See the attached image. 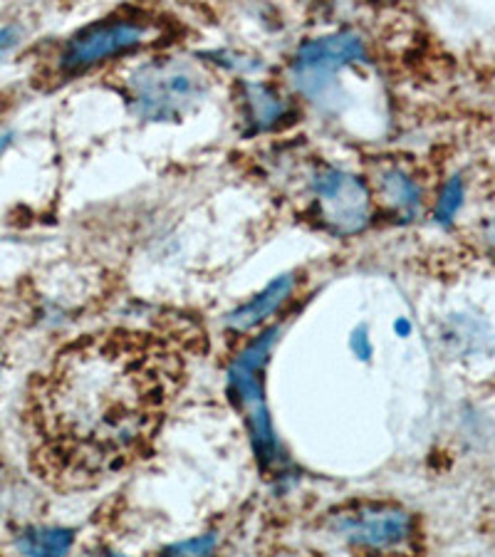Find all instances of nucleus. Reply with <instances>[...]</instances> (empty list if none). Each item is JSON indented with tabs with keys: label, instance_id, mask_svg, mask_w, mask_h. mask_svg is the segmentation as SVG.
Masks as SVG:
<instances>
[{
	"label": "nucleus",
	"instance_id": "obj_1",
	"mask_svg": "<svg viewBox=\"0 0 495 557\" xmlns=\"http://www.w3.org/2000/svg\"><path fill=\"white\" fill-rule=\"evenodd\" d=\"M184 382L166 339L102 330L62 347L30 389L33 461L60 488H89L149 454Z\"/></svg>",
	"mask_w": 495,
	"mask_h": 557
},
{
	"label": "nucleus",
	"instance_id": "obj_2",
	"mask_svg": "<svg viewBox=\"0 0 495 557\" xmlns=\"http://www.w3.org/2000/svg\"><path fill=\"white\" fill-rule=\"evenodd\" d=\"M132 110L147 122L184 120L203 102L209 79L186 60H154L129 75Z\"/></svg>",
	"mask_w": 495,
	"mask_h": 557
},
{
	"label": "nucleus",
	"instance_id": "obj_3",
	"mask_svg": "<svg viewBox=\"0 0 495 557\" xmlns=\"http://www.w3.org/2000/svg\"><path fill=\"white\" fill-rule=\"evenodd\" d=\"M364 62V45L352 33H335L305 42L293 62V75L302 95L312 102L335 100L337 75L345 67Z\"/></svg>",
	"mask_w": 495,
	"mask_h": 557
},
{
	"label": "nucleus",
	"instance_id": "obj_4",
	"mask_svg": "<svg viewBox=\"0 0 495 557\" xmlns=\"http://www.w3.org/2000/svg\"><path fill=\"white\" fill-rule=\"evenodd\" d=\"M312 194L314 211L327 231L337 236H355L369 226L372 199L362 178L342 169H322L312 178Z\"/></svg>",
	"mask_w": 495,
	"mask_h": 557
},
{
	"label": "nucleus",
	"instance_id": "obj_5",
	"mask_svg": "<svg viewBox=\"0 0 495 557\" xmlns=\"http://www.w3.org/2000/svg\"><path fill=\"white\" fill-rule=\"evenodd\" d=\"M275 335L277 330L265 332L253 347L246 349V355L238 357V362L231 370V386L236 392V399L246 407L250 429H253L256 454L268 463H273L275 458V436L273 429H270L263 392H260V367H263L270 347L275 343Z\"/></svg>",
	"mask_w": 495,
	"mask_h": 557
},
{
	"label": "nucleus",
	"instance_id": "obj_6",
	"mask_svg": "<svg viewBox=\"0 0 495 557\" xmlns=\"http://www.w3.org/2000/svg\"><path fill=\"white\" fill-rule=\"evenodd\" d=\"M147 42V28L134 21H104L89 25L67 42L60 65L65 72H83L99 62L120 58Z\"/></svg>",
	"mask_w": 495,
	"mask_h": 557
},
{
	"label": "nucleus",
	"instance_id": "obj_7",
	"mask_svg": "<svg viewBox=\"0 0 495 557\" xmlns=\"http://www.w3.org/2000/svg\"><path fill=\"white\" fill-rule=\"evenodd\" d=\"M332 530L345 541L364 547H394L409 537L411 518L407 510L384 503L357 506L332 518Z\"/></svg>",
	"mask_w": 495,
	"mask_h": 557
},
{
	"label": "nucleus",
	"instance_id": "obj_8",
	"mask_svg": "<svg viewBox=\"0 0 495 557\" xmlns=\"http://www.w3.org/2000/svg\"><path fill=\"white\" fill-rule=\"evenodd\" d=\"M376 188H380L384 203L401 221L417 219L421 206V188L413 178L396 164H384L374 172Z\"/></svg>",
	"mask_w": 495,
	"mask_h": 557
},
{
	"label": "nucleus",
	"instance_id": "obj_9",
	"mask_svg": "<svg viewBox=\"0 0 495 557\" xmlns=\"http://www.w3.org/2000/svg\"><path fill=\"white\" fill-rule=\"evenodd\" d=\"M290 290H293V277L290 275L277 277L275 283H270L265 290L256 295V298L248 305H243L240 310L233 312L228 318V325L238 332L253 330L265 318H270V314H273L277 308H281L283 300L290 295Z\"/></svg>",
	"mask_w": 495,
	"mask_h": 557
},
{
	"label": "nucleus",
	"instance_id": "obj_10",
	"mask_svg": "<svg viewBox=\"0 0 495 557\" xmlns=\"http://www.w3.org/2000/svg\"><path fill=\"white\" fill-rule=\"evenodd\" d=\"M246 112H248L250 129L268 132V129H275L277 124L285 120L287 112H290V107H287V102L275 92L273 87L250 83L246 85Z\"/></svg>",
	"mask_w": 495,
	"mask_h": 557
},
{
	"label": "nucleus",
	"instance_id": "obj_11",
	"mask_svg": "<svg viewBox=\"0 0 495 557\" xmlns=\"http://www.w3.org/2000/svg\"><path fill=\"white\" fill-rule=\"evenodd\" d=\"M72 545V533L67 530H30L21 537L23 553L28 555H62Z\"/></svg>",
	"mask_w": 495,
	"mask_h": 557
},
{
	"label": "nucleus",
	"instance_id": "obj_12",
	"mask_svg": "<svg viewBox=\"0 0 495 557\" xmlns=\"http://www.w3.org/2000/svg\"><path fill=\"white\" fill-rule=\"evenodd\" d=\"M463 201V186H461V178H451V182L446 184L444 194H441V199L436 203V219L441 223H448L456 215L458 206Z\"/></svg>",
	"mask_w": 495,
	"mask_h": 557
},
{
	"label": "nucleus",
	"instance_id": "obj_13",
	"mask_svg": "<svg viewBox=\"0 0 495 557\" xmlns=\"http://www.w3.org/2000/svg\"><path fill=\"white\" fill-rule=\"evenodd\" d=\"M211 545H213L211 537H203V541H196V543L174 547V553H198V555H203V553L211 550Z\"/></svg>",
	"mask_w": 495,
	"mask_h": 557
},
{
	"label": "nucleus",
	"instance_id": "obj_14",
	"mask_svg": "<svg viewBox=\"0 0 495 557\" xmlns=\"http://www.w3.org/2000/svg\"><path fill=\"white\" fill-rule=\"evenodd\" d=\"M13 45H15V30H11V28L0 30V60H3L8 52L13 50Z\"/></svg>",
	"mask_w": 495,
	"mask_h": 557
},
{
	"label": "nucleus",
	"instance_id": "obj_15",
	"mask_svg": "<svg viewBox=\"0 0 495 557\" xmlns=\"http://www.w3.org/2000/svg\"><path fill=\"white\" fill-rule=\"evenodd\" d=\"M485 244H488V248L493 250V256H495V219L485 223Z\"/></svg>",
	"mask_w": 495,
	"mask_h": 557
},
{
	"label": "nucleus",
	"instance_id": "obj_16",
	"mask_svg": "<svg viewBox=\"0 0 495 557\" xmlns=\"http://www.w3.org/2000/svg\"><path fill=\"white\" fill-rule=\"evenodd\" d=\"M3 367H5V343H3V332H0V376H3Z\"/></svg>",
	"mask_w": 495,
	"mask_h": 557
},
{
	"label": "nucleus",
	"instance_id": "obj_17",
	"mask_svg": "<svg viewBox=\"0 0 495 557\" xmlns=\"http://www.w3.org/2000/svg\"><path fill=\"white\" fill-rule=\"evenodd\" d=\"M367 3H389V0H367Z\"/></svg>",
	"mask_w": 495,
	"mask_h": 557
}]
</instances>
